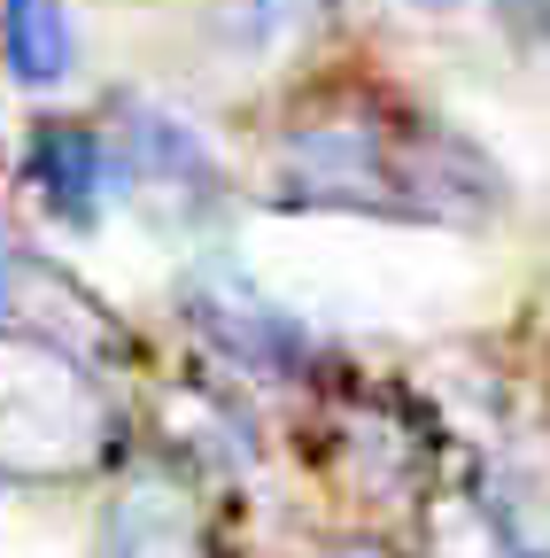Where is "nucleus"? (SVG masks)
I'll return each mask as SVG.
<instances>
[{
    "label": "nucleus",
    "instance_id": "obj_6",
    "mask_svg": "<svg viewBox=\"0 0 550 558\" xmlns=\"http://www.w3.org/2000/svg\"><path fill=\"white\" fill-rule=\"evenodd\" d=\"M101 558H218L210 497H201L194 465L179 458L132 465L101 505Z\"/></svg>",
    "mask_w": 550,
    "mask_h": 558
},
{
    "label": "nucleus",
    "instance_id": "obj_11",
    "mask_svg": "<svg viewBox=\"0 0 550 558\" xmlns=\"http://www.w3.org/2000/svg\"><path fill=\"white\" fill-rule=\"evenodd\" d=\"M427 9H450V0H427Z\"/></svg>",
    "mask_w": 550,
    "mask_h": 558
},
{
    "label": "nucleus",
    "instance_id": "obj_1",
    "mask_svg": "<svg viewBox=\"0 0 550 558\" xmlns=\"http://www.w3.org/2000/svg\"><path fill=\"white\" fill-rule=\"evenodd\" d=\"M271 202L288 209H365V218L480 226L504 202L497 163L457 140L442 117L411 109L388 86L333 78L310 86L271 148Z\"/></svg>",
    "mask_w": 550,
    "mask_h": 558
},
{
    "label": "nucleus",
    "instance_id": "obj_4",
    "mask_svg": "<svg viewBox=\"0 0 550 558\" xmlns=\"http://www.w3.org/2000/svg\"><path fill=\"white\" fill-rule=\"evenodd\" d=\"M0 333L54 341L71 357H86L94 373L140 365V341L117 326V311L101 295H86L62 264H47L39 248H16V241H0Z\"/></svg>",
    "mask_w": 550,
    "mask_h": 558
},
{
    "label": "nucleus",
    "instance_id": "obj_10",
    "mask_svg": "<svg viewBox=\"0 0 550 558\" xmlns=\"http://www.w3.org/2000/svg\"><path fill=\"white\" fill-rule=\"evenodd\" d=\"M326 9H333V0H225V32L241 47H280L303 24H318Z\"/></svg>",
    "mask_w": 550,
    "mask_h": 558
},
{
    "label": "nucleus",
    "instance_id": "obj_9",
    "mask_svg": "<svg viewBox=\"0 0 550 558\" xmlns=\"http://www.w3.org/2000/svg\"><path fill=\"white\" fill-rule=\"evenodd\" d=\"M71 0H0V62H9V78L47 94L71 78Z\"/></svg>",
    "mask_w": 550,
    "mask_h": 558
},
{
    "label": "nucleus",
    "instance_id": "obj_5",
    "mask_svg": "<svg viewBox=\"0 0 550 558\" xmlns=\"http://www.w3.org/2000/svg\"><path fill=\"white\" fill-rule=\"evenodd\" d=\"M109 163H117V186H124L132 202H148L156 218H171V226L210 218L218 194H225L210 148H201V140H194L171 109H148V101H117Z\"/></svg>",
    "mask_w": 550,
    "mask_h": 558
},
{
    "label": "nucleus",
    "instance_id": "obj_7",
    "mask_svg": "<svg viewBox=\"0 0 550 558\" xmlns=\"http://www.w3.org/2000/svg\"><path fill=\"white\" fill-rule=\"evenodd\" d=\"M186 311H194V333L210 341L225 365H241L256 380H295L310 365V333L288 311H271L233 271H194L186 279Z\"/></svg>",
    "mask_w": 550,
    "mask_h": 558
},
{
    "label": "nucleus",
    "instance_id": "obj_3",
    "mask_svg": "<svg viewBox=\"0 0 550 558\" xmlns=\"http://www.w3.org/2000/svg\"><path fill=\"white\" fill-rule=\"evenodd\" d=\"M318 458L357 505H419L435 488L442 442L403 388H341L318 418Z\"/></svg>",
    "mask_w": 550,
    "mask_h": 558
},
{
    "label": "nucleus",
    "instance_id": "obj_8",
    "mask_svg": "<svg viewBox=\"0 0 550 558\" xmlns=\"http://www.w3.org/2000/svg\"><path fill=\"white\" fill-rule=\"evenodd\" d=\"M24 179H32V194H39V209H47L54 226L94 233L101 209H109V186H117V163H109V148H101L94 124L47 117L32 132V148H24Z\"/></svg>",
    "mask_w": 550,
    "mask_h": 558
},
{
    "label": "nucleus",
    "instance_id": "obj_2",
    "mask_svg": "<svg viewBox=\"0 0 550 558\" xmlns=\"http://www.w3.org/2000/svg\"><path fill=\"white\" fill-rule=\"evenodd\" d=\"M124 450V418L86 357L32 333H0V473L78 481Z\"/></svg>",
    "mask_w": 550,
    "mask_h": 558
}]
</instances>
